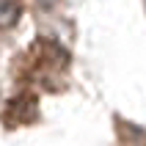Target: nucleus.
I'll return each instance as SVG.
<instances>
[{
  "label": "nucleus",
  "mask_w": 146,
  "mask_h": 146,
  "mask_svg": "<svg viewBox=\"0 0 146 146\" xmlns=\"http://www.w3.org/2000/svg\"><path fill=\"white\" fill-rule=\"evenodd\" d=\"M19 3L17 0H0V28H11L19 17Z\"/></svg>",
  "instance_id": "1"
}]
</instances>
